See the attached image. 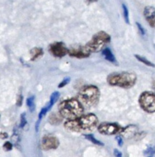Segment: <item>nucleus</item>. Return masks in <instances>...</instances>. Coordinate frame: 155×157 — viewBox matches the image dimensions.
<instances>
[{
	"label": "nucleus",
	"instance_id": "obj_1",
	"mask_svg": "<svg viewBox=\"0 0 155 157\" xmlns=\"http://www.w3.org/2000/svg\"><path fill=\"white\" fill-rule=\"evenodd\" d=\"M99 123L97 117L93 113L79 117L74 120H69L64 124V127L70 131H90L95 129Z\"/></svg>",
	"mask_w": 155,
	"mask_h": 157
},
{
	"label": "nucleus",
	"instance_id": "obj_2",
	"mask_svg": "<svg viewBox=\"0 0 155 157\" xmlns=\"http://www.w3.org/2000/svg\"><path fill=\"white\" fill-rule=\"evenodd\" d=\"M59 113L62 117L74 120L81 117L83 113V107L75 98L66 100L59 104Z\"/></svg>",
	"mask_w": 155,
	"mask_h": 157
},
{
	"label": "nucleus",
	"instance_id": "obj_3",
	"mask_svg": "<svg viewBox=\"0 0 155 157\" xmlns=\"http://www.w3.org/2000/svg\"><path fill=\"white\" fill-rule=\"evenodd\" d=\"M100 97L99 88L94 85H87L83 87L78 94V101L83 107L90 108L98 104Z\"/></svg>",
	"mask_w": 155,
	"mask_h": 157
},
{
	"label": "nucleus",
	"instance_id": "obj_4",
	"mask_svg": "<svg viewBox=\"0 0 155 157\" xmlns=\"http://www.w3.org/2000/svg\"><path fill=\"white\" fill-rule=\"evenodd\" d=\"M137 77L131 72L113 73L107 78L108 84L111 86H117L122 88H131L135 84Z\"/></svg>",
	"mask_w": 155,
	"mask_h": 157
},
{
	"label": "nucleus",
	"instance_id": "obj_5",
	"mask_svg": "<svg viewBox=\"0 0 155 157\" xmlns=\"http://www.w3.org/2000/svg\"><path fill=\"white\" fill-rule=\"evenodd\" d=\"M111 40V37L105 32H99L95 34L92 39L86 44V48L90 53L91 52H99L102 50L105 45L108 44Z\"/></svg>",
	"mask_w": 155,
	"mask_h": 157
},
{
	"label": "nucleus",
	"instance_id": "obj_6",
	"mask_svg": "<svg viewBox=\"0 0 155 157\" xmlns=\"http://www.w3.org/2000/svg\"><path fill=\"white\" fill-rule=\"evenodd\" d=\"M139 104L145 111L154 113L155 112V94L148 91L142 93L139 98Z\"/></svg>",
	"mask_w": 155,
	"mask_h": 157
},
{
	"label": "nucleus",
	"instance_id": "obj_7",
	"mask_svg": "<svg viewBox=\"0 0 155 157\" xmlns=\"http://www.w3.org/2000/svg\"><path fill=\"white\" fill-rule=\"evenodd\" d=\"M122 127L116 123H102L98 127V131L102 134L114 135L122 132Z\"/></svg>",
	"mask_w": 155,
	"mask_h": 157
},
{
	"label": "nucleus",
	"instance_id": "obj_8",
	"mask_svg": "<svg viewBox=\"0 0 155 157\" xmlns=\"http://www.w3.org/2000/svg\"><path fill=\"white\" fill-rule=\"evenodd\" d=\"M49 51L54 56L57 58H62L65 56L68 50L66 48L65 44L63 42H54L51 44L49 48Z\"/></svg>",
	"mask_w": 155,
	"mask_h": 157
},
{
	"label": "nucleus",
	"instance_id": "obj_9",
	"mask_svg": "<svg viewBox=\"0 0 155 157\" xmlns=\"http://www.w3.org/2000/svg\"><path fill=\"white\" fill-rule=\"evenodd\" d=\"M59 140L53 136H45L41 140V148L44 150H50L57 149L59 146Z\"/></svg>",
	"mask_w": 155,
	"mask_h": 157
},
{
	"label": "nucleus",
	"instance_id": "obj_10",
	"mask_svg": "<svg viewBox=\"0 0 155 157\" xmlns=\"http://www.w3.org/2000/svg\"><path fill=\"white\" fill-rule=\"evenodd\" d=\"M67 53L71 57H75V58H87L90 56V53L87 51L86 47H78V48H72L69 49Z\"/></svg>",
	"mask_w": 155,
	"mask_h": 157
},
{
	"label": "nucleus",
	"instance_id": "obj_11",
	"mask_svg": "<svg viewBox=\"0 0 155 157\" xmlns=\"http://www.w3.org/2000/svg\"><path fill=\"white\" fill-rule=\"evenodd\" d=\"M144 15L151 27L155 28V9L152 6H147L144 10Z\"/></svg>",
	"mask_w": 155,
	"mask_h": 157
},
{
	"label": "nucleus",
	"instance_id": "obj_12",
	"mask_svg": "<svg viewBox=\"0 0 155 157\" xmlns=\"http://www.w3.org/2000/svg\"><path fill=\"white\" fill-rule=\"evenodd\" d=\"M138 133V127L135 125H129L125 128L122 129L121 134L126 139H131L135 136Z\"/></svg>",
	"mask_w": 155,
	"mask_h": 157
},
{
	"label": "nucleus",
	"instance_id": "obj_13",
	"mask_svg": "<svg viewBox=\"0 0 155 157\" xmlns=\"http://www.w3.org/2000/svg\"><path fill=\"white\" fill-rule=\"evenodd\" d=\"M102 55H103L104 58H105V60L109 61V62L113 63V64H116V63L117 62L116 57L114 56V55H113V53L112 52V51L110 50L109 48H104L103 50H102Z\"/></svg>",
	"mask_w": 155,
	"mask_h": 157
},
{
	"label": "nucleus",
	"instance_id": "obj_14",
	"mask_svg": "<svg viewBox=\"0 0 155 157\" xmlns=\"http://www.w3.org/2000/svg\"><path fill=\"white\" fill-rule=\"evenodd\" d=\"M43 54H44V52H43L42 48H33L31 51V60L32 61H35V60H36L38 58L42 56Z\"/></svg>",
	"mask_w": 155,
	"mask_h": 157
},
{
	"label": "nucleus",
	"instance_id": "obj_15",
	"mask_svg": "<svg viewBox=\"0 0 155 157\" xmlns=\"http://www.w3.org/2000/svg\"><path fill=\"white\" fill-rule=\"evenodd\" d=\"M60 98V93L57 91H55L54 92L53 94H51V96H50V101H49V103L47 104V105H48V107H50V109H51V107H53L54 104H55V103L57 101V100L59 99Z\"/></svg>",
	"mask_w": 155,
	"mask_h": 157
},
{
	"label": "nucleus",
	"instance_id": "obj_16",
	"mask_svg": "<svg viewBox=\"0 0 155 157\" xmlns=\"http://www.w3.org/2000/svg\"><path fill=\"white\" fill-rule=\"evenodd\" d=\"M85 138L87 139L88 140H90V142H92L93 144H96L97 146H104L103 143H102L101 141H99V140H97L96 138L94 137V136L92 134H85Z\"/></svg>",
	"mask_w": 155,
	"mask_h": 157
},
{
	"label": "nucleus",
	"instance_id": "obj_17",
	"mask_svg": "<svg viewBox=\"0 0 155 157\" xmlns=\"http://www.w3.org/2000/svg\"><path fill=\"white\" fill-rule=\"evenodd\" d=\"M27 106L29 108L31 112H33L35 109V96L29 97L27 99Z\"/></svg>",
	"mask_w": 155,
	"mask_h": 157
},
{
	"label": "nucleus",
	"instance_id": "obj_18",
	"mask_svg": "<svg viewBox=\"0 0 155 157\" xmlns=\"http://www.w3.org/2000/svg\"><path fill=\"white\" fill-rule=\"evenodd\" d=\"M60 115H57L56 113H53L50 116V118H49V121H50V124H57L62 121V118L60 117Z\"/></svg>",
	"mask_w": 155,
	"mask_h": 157
},
{
	"label": "nucleus",
	"instance_id": "obj_19",
	"mask_svg": "<svg viewBox=\"0 0 155 157\" xmlns=\"http://www.w3.org/2000/svg\"><path fill=\"white\" fill-rule=\"evenodd\" d=\"M135 58H137L139 61L144 63V64H146V65L150 66V67H155V65L153 64V63H151V61H149L148 59H146L145 58H144V57L140 56V55H135Z\"/></svg>",
	"mask_w": 155,
	"mask_h": 157
},
{
	"label": "nucleus",
	"instance_id": "obj_20",
	"mask_svg": "<svg viewBox=\"0 0 155 157\" xmlns=\"http://www.w3.org/2000/svg\"><path fill=\"white\" fill-rule=\"evenodd\" d=\"M50 110V108L48 107V106H47H47H45L44 107H43V108L41 109V111H40L39 114H38V121L37 123H39L40 124V121H41V120L42 119L44 116H45L46 113H47Z\"/></svg>",
	"mask_w": 155,
	"mask_h": 157
},
{
	"label": "nucleus",
	"instance_id": "obj_21",
	"mask_svg": "<svg viewBox=\"0 0 155 157\" xmlns=\"http://www.w3.org/2000/svg\"><path fill=\"white\" fill-rule=\"evenodd\" d=\"M122 9H123V15L125 21L127 24H129V12H128V9L125 4H122Z\"/></svg>",
	"mask_w": 155,
	"mask_h": 157
},
{
	"label": "nucleus",
	"instance_id": "obj_22",
	"mask_svg": "<svg viewBox=\"0 0 155 157\" xmlns=\"http://www.w3.org/2000/svg\"><path fill=\"white\" fill-rule=\"evenodd\" d=\"M145 155L146 157H153L155 154V147H149L145 151Z\"/></svg>",
	"mask_w": 155,
	"mask_h": 157
},
{
	"label": "nucleus",
	"instance_id": "obj_23",
	"mask_svg": "<svg viewBox=\"0 0 155 157\" xmlns=\"http://www.w3.org/2000/svg\"><path fill=\"white\" fill-rule=\"evenodd\" d=\"M27 124V121H26V117H25V113H22L21 115V120H20V125L19 128H24V126Z\"/></svg>",
	"mask_w": 155,
	"mask_h": 157
},
{
	"label": "nucleus",
	"instance_id": "obj_24",
	"mask_svg": "<svg viewBox=\"0 0 155 157\" xmlns=\"http://www.w3.org/2000/svg\"><path fill=\"white\" fill-rule=\"evenodd\" d=\"M70 81V78H69V77H68V78H65L64 80H63L62 82L60 83L59 85H58V87H59V88H61V87H64V86H66V85H67V84H69Z\"/></svg>",
	"mask_w": 155,
	"mask_h": 157
},
{
	"label": "nucleus",
	"instance_id": "obj_25",
	"mask_svg": "<svg viewBox=\"0 0 155 157\" xmlns=\"http://www.w3.org/2000/svg\"><path fill=\"white\" fill-rule=\"evenodd\" d=\"M3 149H4L6 151H10L12 149V144L11 142L7 141V142L5 143L4 145H3Z\"/></svg>",
	"mask_w": 155,
	"mask_h": 157
},
{
	"label": "nucleus",
	"instance_id": "obj_26",
	"mask_svg": "<svg viewBox=\"0 0 155 157\" xmlns=\"http://www.w3.org/2000/svg\"><path fill=\"white\" fill-rule=\"evenodd\" d=\"M136 25H137L138 29V30H139V32H140V33L142 34V35H145V29H144V28L142 27V25H141L140 23H138V22L136 23Z\"/></svg>",
	"mask_w": 155,
	"mask_h": 157
},
{
	"label": "nucleus",
	"instance_id": "obj_27",
	"mask_svg": "<svg viewBox=\"0 0 155 157\" xmlns=\"http://www.w3.org/2000/svg\"><path fill=\"white\" fill-rule=\"evenodd\" d=\"M116 140H117V143H118V145L119 146V147H122L123 146V139H122V136H117L116 137Z\"/></svg>",
	"mask_w": 155,
	"mask_h": 157
},
{
	"label": "nucleus",
	"instance_id": "obj_28",
	"mask_svg": "<svg viewBox=\"0 0 155 157\" xmlns=\"http://www.w3.org/2000/svg\"><path fill=\"white\" fill-rule=\"evenodd\" d=\"M22 101H23L22 95H19V97H18V100H17V105H18V106H21V104H22Z\"/></svg>",
	"mask_w": 155,
	"mask_h": 157
},
{
	"label": "nucleus",
	"instance_id": "obj_29",
	"mask_svg": "<svg viewBox=\"0 0 155 157\" xmlns=\"http://www.w3.org/2000/svg\"><path fill=\"white\" fill-rule=\"evenodd\" d=\"M114 154L116 157H122V153H121L119 150H116H116H114Z\"/></svg>",
	"mask_w": 155,
	"mask_h": 157
},
{
	"label": "nucleus",
	"instance_id": "obj_30",
	"mask_svg": "<svg viewBox=\"0 0 155 157\" xmlns=\"http://www.w3.org/2000/svg\"><path fill=\"white\" fill-rule=\"evenodd\" d=\"M8 134L6 133H0V137L2 138V139H6V138H8Z\"/></svg>",
	"mask_w": 155,
	"mask_h": 157
},
{
	"label": "nucleus",
	"instance_id": "obj_31",
	"mask_svg": "<svg viewBox=\"0 0 155 157\" xmlns=\"http://www.w3.org/2000/svg\"><path fill=\"white\" fill-rule=\"evenodd\" d=\"M153 89H154V91H155V81L153 82Z\"/></svg>",
	"mask_w": 155,
	"mask_h": 157
}]
</instances>
